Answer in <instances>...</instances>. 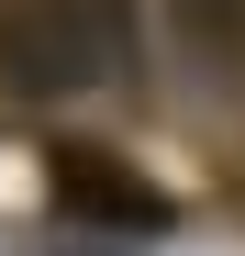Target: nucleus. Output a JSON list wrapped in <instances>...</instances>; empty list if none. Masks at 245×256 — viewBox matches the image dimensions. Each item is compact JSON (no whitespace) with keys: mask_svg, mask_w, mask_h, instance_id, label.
Instances as JSON below:
<instances>
[{"mask_svg":"<svg viewBox=\"0 0 245 256\" xmlns=\"http://www.w3.org/2000/svg\"><path fill=\"white\" fill-rule=\"evenodd\" d=\"M145 34L134 0H0V90L12 100H90L134 78Z\"/></svg>","mask_w":245,"mask_h":256,"instance_id":"f257e3e1","label":"nucleus"},{"mask_svg":"<svg viewBox=\"0 0 245 256\" xmlns=\"http://www.w3.org/2000/svg\"><path fill=\"white\" fill-rule=\"evenodd\" d=\"M45 200L67 223H100V234H168V190L134 178V167L100 156V145H56L45 156Z\"/></svg>","mask_w":245,"mask_h":256,"instance_id":"f03ea898","label":"nucleus"},{"mask_svg":"<svg viewBox=\"0 0 245 256\" xmlns=\"http://www.w3.org/2000/svg\"><path fill=\"white\" fill-rule=\"evenodd\" d=\"M178 34L200 56H223V67H245V0H178Z\"/></svg>","mask_w":245,"mask_h":256,"instance_id":"7ed1b4c3","label":"nucleus"}]
</instances>
